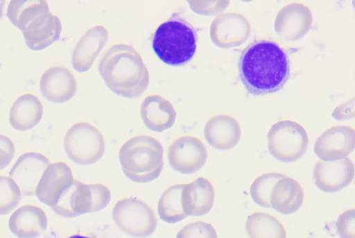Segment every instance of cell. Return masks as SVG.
I'll return each mask as SVG.
<instances>
[{
	"label": "cell",
	"instance_id": "28",
	"mask_svg": "<svg viewBox=\"0 0 355 238\" xmlns=\"http://www.w3.org/2000/svg\"><path fill=\"white\" fill-rule=\"evenodd\" d=\"M286 175L278 172H270L261 175L252 183L250 194L258 205L270 207V194L275 183Z\"/></svg>",
	"mask_w": 355,
	"mask_h": 238
},
{
	"label": "cell",
	"instance_id": "3",
	"mask_svg": "<svg viewBox=\"0 0 355 238\" xmlns=\"http://www.w3.org/2000/svg\"><path fill=\"white\" fill-rule=\"evenodd\" d=\"M164 148L161 142L149 135H137L121 146L119 158L125 175L137 182L157 179L164 167Z\"/></svg>",
	"mask_w": 355,
	"mask_h": 238
},
{
	"label": "cell",
	"instance_id": "14",
	"mask_svg": "<svg viewBox=\"0 0 355 238\" xmlns=\"http://www.w3.org/2000/svg\"><path fill=\"white\" fill-rule=\"evenodd\" d=\"M42 95L53 103H64L71 99L78 90L76 78L64 66H53L46 69L40 80Z\"/></svg>",
	"mask_w": 355,
	"mask_h": 238
},
{
	"label": "cell",
	"instance_id": "8",
	"mask_svg": "<svg viewBox=\"0 0 355 238\" xmlns=\"http://www.w3.org/2000/svg\"><path fill=\"white\" fill-rule=\"evenodd\" d=\"M208 153L205 144L193 135H182L174 140L168 150L171 167L183 174L199 171L206 163Z\"/></svg>",
	"mask_w": 355,
	"mask_h": 238
},
{
	"label": "cell",
	"instance_id": "23",
	"mask_svg": "<svg viewBox=\"0 0 355 238\" xmlns=\"http://www.w3.org/2000/svg\"><path fill=\"white\" fill-rule=\"evenodd\" d=\"M304 196L300 182L287 176L273 185L270 194V206L280 213L292 214L301 207Z\"/></svg>",
	"mask_w": 355,
	"mask_h": 238
},
{
	"label": "cell",
	"instance_id": "27",
	"mask_svg": "<svg viewBox=\"0 0 355 238\" xmlns=\"http://www.w3.org/2000/svg\"><path fill=\"white\" fill-rule=\"evenodd\" d=\"M183 184L174 185L166 189L158 202V213L164 221L174 223L182 221L188 216L184 212L181 194Z\"/></svg>",
	"mask_w": 355,
	"mask_h": 238
},
{
	"label": "cell",
	"instance_id": "35",
	"mask_svg": "<svg viewBox=\"0 0 355 238\" xmlns=\"http://www.w3.org/2000/svg\"><path fill=\"white\" fill-rule=\"evenodd\" d=\"M332 116L337 120H344L354 116V98L341 103L335 108Z\"/></svg>",
	"mask_w": 355,
	"mask_h": 238
},
{
	"label": "cell",
	"instance_id": "12",
	"mask_svg": "<svg viewBox=\"0 0 355 238\" xmlns=\"http://www.w3.org/2000/svg\"><path fill=\"white\" fill-rule=\"evenodd\" d=\"M354 174L353 161L348 158L336 161L318 160L313 169L315 185L324 192H336L352 180Z\"/></svg>",
	"mask_w": 355,
	"mask_h": 238
},
{
	"label": "cell",
	"instance_id": "36",
	"mask_svg": "<svg viewBox=\"0 0 355 238\" xmlns=\"http://www.w3.org/2000/svg\"><path fill=\"white\" fill-rule=\"evenodd\" d=\"M67 238H93V237L87 236L85 235H81V234H74V235H72Z\"/></svg>",
	"mask_w": 355,
	"mask_h": 238
},
{
	"label": "cell",
	"instance_id": "6",
	"mask_svg": "<svg viewBox=\"0 0 355 238\" xmlns=\"http://www.w3.org/2000/svg\"><path fill=\"white\" fill-rule=\"evenodd\" d=\"M64 147L73 162L87 165L102 158L105 151V142L96 127L82 121L76 123L68 130L64 139Z\"/></svg>",
	"mask_w": 355,
	"mask_h": 238
},
{
	"label": "cell",
	"instance_id": "11",
	"mask_svg": "<svg viewBox=\"0 0 355 238\" xmlns=\"http://www.w3.org/2000/svg\"><path fill=\"white\" fill-rule=\"evenodd\" d=\"M313 24L311 10L300 1L289 3L277 12L274 22L275 32L288 41L302 38Z\"/></svg>",
	"mask_w": 355,
	"mask_h": 238
},
{
	"label": "cell",
	"instance_id": "5",
	"mask_svg": "<svg viewBox=\"0 0 355 238\" xmlns=\"http://www.w3.org/2000/svg\"><path fill=\"white\" fill-rule=\"evenodd\" d=\"M267 142L269 153L284 162L299 160L304 155L309 146L305 129L291 120H282L273 124L268 132Z\"/></svg>",
	"mask_w": 355,
	"mask_h": 238
},
{
	"label": "cell",
	"instance_id": "22",
	"mask_svg": "<svg viewBox=\"0 0 355 238\" xmlns=\"http://www.w3.org/2000/svg\"><path fill=\"white\" fill-rule=\"evenodd\" d=\"M214 198L213 185L205 178H198L183 184L181 201L183 210L187 216L207 214L213 207Z\"/></svg>",
	"mask_w": 355,
	"mask_h": 238
},
{
	"label": "cell",
	"instance_id": "25",
	"mask_svg": "<svg viewBox=\"0 0 355 238\" xmlns=\"http://www.w3.org/2000/svg\"><path fill=\"white\" fill-rule=\"evenodd\" d=\"M49 11L45 0H12L7 15L10 21L24 32L37 17Z\"/></svg>",
	"mask_w": 355,
	"mask_h": 238
},
{
	"label": "cell",
	"instance_id": "4",
	"mask_svg": "<svg viewBox=\"0 0 355 238\" xmlns=\"http://www.w3.org/2000/svg\"><path fill=\"white\" fill-rule=\"evenodd\" d=\"M198 35L194 28L175 14L163 22L153 37V49L166 65L180 66L189 62L197 49Z\"/></svg>",
	"mask_w": 355,
	"mask_h": 238
},
{
	"label": "cell",
	"instance_id": "34",
	"mask_svg": "<svg viewBox=\"0 0 355 238\" xmlns=\"http://www.w3.org/2000/svg\"><path fill=\"white\" fill-rule=\"evenodd\" d=\"M15 154V146L8 136L0 135V170L3 169L12 160Z\"/></svg>",
	"mask_w": 355,
	"mask_h": 238
},
{
	"label": "cell",
	"instance_id": "2",
	"mask_svg": "<svg viewBox=\"0 0 355 238\" xmlns=\"http://www.w3.org/2000/svg\"><path fill=\"white\" fill-rule=\"evenodd\" d=\"M98 69L107 87L123 97L137 98L148 87V71L141 55L130 44L110 47L100 58Z\"/></svg>",
	"mask_w": 355,
	"mask_h": 238
},
{
	"label": "cell",
	"instance_id": "24",
	"mask_svg": "<svg viewBox=\"0 0 355 238\" xmlns=\"http://www.w3.org/2000/svg\"><path fill=\"white\" fill-rule=\"evenodd\" d=\"M44 106L33 94L20 96L13 103L10 112V123L17 130L26 131L35 127L42 120Z\"/></svg>",
	"mask_w": 355,
	"mask_h": 238
},
{
	"label": "cell",
	"instance_id": "19",
	"mask_svg": "<svg viewBox=\"0 0 355 238\" xmlns=\"http://www.w3.org/2000/svg\"><path fill=\"white\" fill-rule=\"evenodd\" d=\"M74 180L70 167L64 162L51 164L44 172L36 188L38 199L52 206L62 191Z\"/></svg>",
	"mask_w": 355,
	"mask_h": 238
},
{
	"label": "cell",
	"instance_id": "29",
	"mask_svg": "<svg viewBox=\"0 0 355 238\" xmlns=\"http://www.w3.org/2000/svg\"><path fill=\"white\" fill-rule=\"evenodd\" d=\"M21 198V192L16 182L10 176H0V215L14 210Z\"/></svg>",
	"mask_w": 355,
	"mask_h": 238
},
{
	"label": "cell",
	"instance_id": "32",
	"mask_svg": "<svg viewBox=\"0 0 355 238\" xmlns=\"http://www.w3.org/2000/svg\"><path fill=\"white\" fill-rule=\"evenodd\" d=\"M336 231L341 238H355V210L348 209L337 218Z\"/></svg>",
	"mask_w": 355,
	"mask_h": 238
},
{
	"label": "cell",
	"instance_id": "18",
	"mask_svg": "<svg viewBox=\"0 0 355 238\" xmlns=\"http://www.w3.org/2000/svg\"><path fill=\"white\" fill-rule=\"evenodd\" d=\"M62 31L60 19L49 11L37 17L22 33L28 47L39 51L58 41Z\"/></svg>",
	"mask_w": 355,
	"mask_h": 238
},
{
	"label": "cell",
	"instance_id": "21",
	"mask_svg": "<svg viewBox=\"0 0 355 238\" xmlns=\"http://www.w3.org/2000/svg\"><path fill=\"white\" fill-rule=\"evenodd\" d=\"M144 124L151 130L162 132L171 128L176 112L173 104L164 96L153 94L146 96L140 106Z\"/></svg>",
	"mask_w": 355,
	"mask_h": 238
},
{
	"label": "cell",
	"instance_id": "10",
	"mask_svg": "<svg viewBox=\"0 0 355 238\" xmlns=\"http://www.w3.org/2000/svg\"><path fill=\"white\" fill-rule=\"evenodd\" d=\"M354 145V129L347 125H337L325 130L316 138L313 151L320 160L336 161L347 158Z\"/></svg>",
	"mask_w": 355,
	"mask_h": 238
},
{
	"label": "cell",
	"instance_id": "13",
	"mask_svg": "<svg viewBox=\"0 0 355 238\" xmlns=\"http://www.w3.org/2000/svg\"><path fill=\"white\" fill-rule=\"evenodd\" d=\"M49 160L39 152H27L15 162L10 177L19 185L24 195L35 194L37 185L47 167Z\"/></svg>",
	"mask_w": 355,
	"mask_h": 238
},
{
	"label": "cell",
	"instance_id": "17",
	"mask_svg": "<svg viewBox=\"0 0 355 238\" xmlns=\"http://www.w3.org/2000/svg\"><path fill=\"white\" fill-rule=\"evenodd\" d=\"M10 231L19 238H36L48 228V218L40 206L26 204L19 207L10 217Z\"/></svg>",
	"mask_w": 355,
	"mask_h": 238
},
{
	"label": "cell",
	"instance_id": "33",
	"mask_svg": "<svg viewBox=\"0 0 355 238\" xmlns=\"http://www.w3.org/2000/svg\"><path fill=\"white\" fill-rule=\"evenodd\" d=\"M191 9L196 14L210 16L222 13L229 6L230 1H189Z\"/></svg>",
	"mask_w": 355,
	"mask_h": 238
},
{
	"label": "cell",
	"instance_id": "26",
	"mask_svg": "<svg viewBox=\"0 0 355 238\" xmlns=\"http://www.w3.org/2000/svg\"><path fill=\"white\" fill-rule=\"evenodd\" d=\"M245 230L250 238H286L282 223L275 216L263 212L249 215Z\"/></svg>",
	"mask_w": 355,
	"mask_h": 238
},
{
	"label": "cell",
	"instance_id": "31",
	"mask_svg": "<svg viewBox=\"0 0 355 238\" xmlns=\"http://www.w3.org/2000/svg\"><path fill=\"white\" fill-rule=\"evenodd\" d=\"M92 204L89 212H96L105 208L110 202L112 194L107 187L103 184L94 183L89 185Z\"/></svg>",
	"mask_w": 355,
	"mask_h": 238
},
{
	"label": "cell",
	"instance_id": "1",
	"mask_svg": "<svg viewBox=\"0 0 355 238\" xmlns=\"http://www.w3.org/2000/svg\"><path fill=\"white\" fill-rule=\"evenodd\" d=\"M240 79L251 94L275 93L283 88L290 76V62L285 49L277 42L259 40L241 53Z\"/></svg>",
	"mask_w": 355,
	"mask_h": 238
},
{
	"label": "cell",
	"instance_id": "20",
	"mask_svg": "<svg viewBox=\"0 0 355 238\" xmlns=\"http://www.w3.org/2000/svg\"><path fill=\"white\" fill-rule=\"evenodd\" d=\"M91 204L89 185L74 179L62 191L51 207L56 214L72 218L89 212Z\"/></svg>",
	"mask_w": 355,
	"mask_h": 238
},
{
	"label": "cell",
	"instance_id": "30",
	"mask_svg": "<svg viewBox=\"0 0 355 238\" xmlns=\"http://www.w3.org/2000/svg\"><path fill=\"white\" fill-rule=\"evenodd\" d=\"M176 238H217V233L211 223L198 221L184 226L177 233Z\"/></svg>",
	"mask_w": 355,
	"mask_h": 238
},
{
	"label": "cell",
	"instance_id": "16",
	"mask_svg": "<svg viewBox=\"0 0 355 238\" xmlns=\"http://www.w3.org/2000/svg\"><path fill=\"white\" fill-rule=\"evenodd\" d=\"M241 126L237 120L227 114L211 117L204 127V136L213 148L226 151L234 148L240 141Z\"/></svg>",
	"mask_w": 355,
	"mask_h": 238
},
{
	"label": "cell",
	"instance_id": "37",
	"mask_svg": "<svg viewBox=\"0 0 355 238\" xmlns=\"http://www.w3.org/2000/svg\"><path fill=\"white\" fill-rule=\"evenodd\" d=\"M5 1L3 0H0V19L3 17V10L5 7Z\"/></svg>",
	"mask_w": 355,
	"mask_h": 238
},
{
	"label": "cell",
	"instance_id": "9",
	"mask_svg": "<svg viewBox=\"0 0 355 238\" xmlns=\"http://www.w3.org/2000/svg\"><path fill=\"white\" fill-rule=\"evenodd\" d=\"M251 34L249 19L239 12H230L217 17L211 23L209 35L218 47L230 49L242 45Z\"/></svg>",
	"mask_w": 355,
	"mask_h": 238
},
{
	"label": "cell",
	"instance_id": "7",
	"mask_svg": "<svg viewBox=\"0 0 355 238\" xmlns=\"http://www.w3.org/2000/svg\"><path fill=\"white\" fill-rule=\"evenodd\" d=\"M112 215L116 225L127 234L146 237L157 226V218L151 207L136 197L119 200L113 207Z\"/></svg>",
	"mask_w": 355,
	"mask_h": 238
},
{
	"label": "cell",
	"instance_id": "15",
	"mask_svg": "<svg viewBox=\"0 0 355 238\" xmlns=\"http://www.w3.org/2000/svg\"><path fill=\"white\" fill-rule=\"evenodd\" d=\"M108 38V31L103 25L94 26L87 31L73 51V67L79 72L87 71L107 43Z\"/></svg>",
	"mask_w": 355,
	"mask_h": 238
}]
</instances>
